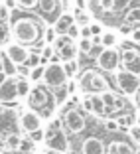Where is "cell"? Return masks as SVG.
I'll return each instance as SVG.
<instances>
[{
    "mask_svg": "<svg viewBox=\"0 0 140 154\" xmlns=\"http://www.w3.org/2000/svg\"><path fill=\"white\" fill-rule=\"evenodd\" d=\"M59 127H61V121H53V122L50 125V128H47V136L55 134V132L59 131Z\"/></svg>",
    "mask_w": 140,
    "mask_h": 154,
    "instance_id": "8d00e7d4",
    "label": "cell"
},
{
    "mask_svg": "<svg viewBox=\"0 0 140 154\" xmlns=\"http://www.w3.org/2000/svg\"><path fill=\"white\" fill-rule=\"evenodd\" d=\"M41 79L45 81V87L55 89V87L65 85V81H67V73H65V69H63L61 63H50V65H45L44 77H41Z\"/></svg>",
    "mask_w": 140,
    "mask_h": 154,
    "instance_id": "3957f363",
    "label": "cell"
},
{
    "mask_svg": "<svg viewBox=\"0 0 140 154\" xmlns=\"http://www.w3.org/2000/svg\"><path fill=\"white\" fill-rule=\"evenodd\" d=\"M4 6L8 10H14V8H16V0H4Z\"/></svg>",
    "mask_w": 140,
    "mask_h": 154,
    "instance_id": "b9f144b4",
    "label": "cell"
},
{
    "mask_svg": "<svg viewBox=\"0 0 140 154\" xmlns=\"http://www.w3.org/2000/svg\"><path fill=\"white\" fill-rule=\"evenodd\" d=\"M16 91H18V95L22 97V95H28V93H30V83L28 81H16Z\"/></svg>",
    "mask_w": 140,
    "mask_h": 154,
    "instance_id": "d4e9b609",
    "label": "cell"
},
{
    "mask_svg": "<svg viewBox=\"0 0 140 154\" xmlns=\"http://www.w3.org/2000/svg\"><path fill=\"white\" fill-rule=\"evenodd\" d=\"M99 67L103 71H114L118 65V54L113 50V48H103V51L99 54V57L95 59Z\"/></svg>",
    "mask_w": 140,
    "mask_h": 154,
    "instance_id": "ba28073f",
    "label": "cell"
},
{
    "mask_svg": "<svg viewBox=\"0 0 140 154\" xmlns=\"http://www.w3.org/2000/svg\"><path fill=\"white\" fill-rule=\"evenodd\" d=\"M89 99H91V105H93V111H105V105L99 95H91Z\"/></svg>",
    "mask_w": 140,
    "mask_h": 154,
    "instance_id": "484cf974",
    "label": "cell"
},
{
    "mask_svg": "<svg viewBox=\"0 0 140 154\" xmlns=\"http://www.w3.org/2000/svg\"><path fill=\"white\" fill-rule=\"evenodd\" d=\"M55 50L59 51V57L63 61H69V59L75 57V45H73V40L67 36H59L55 38Z\"/></svg>",
    "mask_w": 140,
    "mask_h": 154,
    "instance_id": "9c48e42d",
    "label": "cell"
},
{
    "mask_svg": "<svg viewBox=\"0 0 140 154\" xmlns=\"http://www.w3.org/2000/svg\"><path fill=\"white\" fill-rule=\"evenodd\" d=\"M8 38H10V32L6 28V24H0V44H6Z\"/></svg>",
    "mask_w": 140,
    "mask_h": 154,
    "instance_id": "4dcf8cb0",
    "label": "cell"
},
{
    "mask_svg": "<svg viewBox=\"0 0 140 154\" xmlns=\"http://www.w3.org/2000/svg\"><path fill=\"white\" fill-rule=\"evenodd\" d=\"M0 71L4 73L6 77H14L16 73H18V65H16V63H12V61H10V59L6 57V59H2V65H0Z\"/></svg>",
    "mask_w": 140,
    "mask_h": 154,
    "instance_id": "ac0fdd59",
    "label": "cell"
},
{
    "mask_svg": "<svg viewBox=\"0 0 140 154\" xmlns=\"http://www.w3.org/2000/svg\"><path fill=\"white\" fill-rule=\"evenodd\" d=\"M81 154H105V144L97 136H89L81 144Z\"/></svg>",
    "mask_w": 140,
    "mask_h": 154,
    "instance_id": "5bb4252c",
    "label": "cell"
},
{
    "mask_svg": "<svg viewBox=\"0 0 140 154\" xmlns=\"http://www.w3.org/2000/svg\"><path fill=\"white\" fill-rule=\"evenodd\" d=\"M114 146H117V152L114 154H134L132 146L128 144V142H124V140H114Z\"/></svg>",
    "mask_w": 140,
    "mask_h": 154,
    "instance_id": "ffe728a7",
    "label": "cell"
},
{
    "mask_svg": "<svg viewBox=\"0 0 140 154\" xmlns=\"http://www.w3.org/2000/svg\"><path fill=\"white\" fill-rule=\"evenodd\" d=\"M83 91H89V93H105V91L111 89L107 77L103 73L95 71V69H87L81 75V81H79Z\"/></svg>",
    "mask_w": 140,
    "mask_h": 154,
    "instance_id": "7a4b0ae2",
    "label": "cell"
},
{
    "mask_svg": "<svg viewBox=\"0 0 140 154\" xmlns=\"http://www.w3.org/2000/svg\"><path fill=\"white\" fill-rule=\"evenodd\" d=\"M83 107H85V111H93V105H91V99H85V101H83Z\"/></svg>",
    "mask_w": 140,
    "mask_h": 154,
    "instance_id": "f6af8a7d",
    "label": "cell"
},
{
    "mask_svg": "<svg viewBox=\"0 0 140 154\" xmlns=\"http://www.w3.org/2000/svg\"><path fill=\"white\" fill-rule=\"evenodd\" d=\"M138 30H140V28H138Z\"/></svg>",
    "mask_w": 140,
    "mask_h": 154,
    "instance_id": "11a10c76",
    "label": "cell"
},
{
    "mask_svg": "<svg viewBox=\"0 0 140 154\" xmlns=\"http://www.w3.org/2000/svg\"><path fill=\"white\" fill-rule=\"evenodd\" d=\"M20 127H22V131H26L28 134L34 132L36 128H41L40 115H38L36 111H26V113H22V117H20Z\"/></svg>",
    "mask_w": 140,
    "mask_h": 154,
    "instance_id": "30bf717a",
    "label": "cell"
},
{
    "mask_svg": "<svg viewBox=\"0 0 140 154\" xmlns=\"http://www.w3.org/2000/svg\"><path fill=\"white\" fill-rule=\"evenodd\" d=\"M136 101H138V107H140V87L136 89Z\"/></svg>",
    "mask_w": 140,
    "mask_h": 154,
    "instance_id": "c3c4849f",
    "label": "cell"
},
{
    "mask_svg": "<svg viewBox=\"0 0 140 154\" xmlns=\"http://www.w3.org/2000/svg\"><path fill=\"white\" fill-rule=\"evenodd\" d=\"M44 136H45V132L41 131V128H36L34 132H30V140L36 144V142H40V140H44Z\"/></svg>",
    "mask_w": 140,
    "mask_h": 154,
    "instance_id": "f1b7e54d",
    "label": "cell"
},
{
    "mask_svg": "<svg viewBox=\"0 0 140 154\" xmlns=\"http://www.w3.org/2000/svg\"><path fill=\"white\" fill-rule=\"evenodd\" d=\"M0 115H4V109H2V107H0Z\"/></svg>",
    "mask_w": 140,
    "mask_h": 154,
    "instance_id": "816d5d0a",
    "label": "cell"
},
{
    "mask_svg": "<svg viewBox=\"0 0 140 154\" xmlns=\"http://www.w3.org/2000/svg\"><path fill=\"white\" fill-rule=\"evenodd\" d=\"M38 8H40V14L44 16V20L50 24H53L57 16L61 14L59 0H38Z\"/></svg>",
    "mask_w": 140,
    "mask_h": 154,
    "instance_id": "52a82bcc",
    "label": "cell"
},
{
    "mask_svg": "<svg viewBox=\"0 0 140 154\" xmlns=\"http://www.w3.org/2000/svg\"><path fill=\"white\" fill-rule=\"evenodd\" d=\"M16 4H20L22 8L30 10V8H34V6L38 4V0H16Z\"/></svg>",
    "mask_w": 140,
    "mask_h": 154,
    "instance_id": "836d02e7",
    "label": "cell"
},
{
    "mask_svg": "<svg viewBox=\"0 0 140 154\" xmlns=\"http://www.w3.org/2000/svg\"><path fill=\"white\" fill-rule=\"evenodd\" d=\"M75 2H77V8H79V10H83L85 4H87V0H75Z\"/></svg>",
    "mask_w": 140,
    "mask_h": 154,
    "instance_id": "bcb514c9",
    "label": "cell"
},
{
    "mask_svg": "<svg viewBox=\"0 0 140 154\" xmlns=\"http://www.w3.org/2000/svg\"><path fill=\"white\" fill-rule=\"evenodd\" d=\"M91 45H93V42H91V40H81V44H79V50H81V54H83V55L89 54Z\"/></svg>",
    "mask_w": 140,
    "mask_h": 154,
    "instance_id": "d6a6232c",
    "label": "cell"
},
{
    "mask_svg": "<svg viewBox=\"0 0 140 154\" xmlns=\"http://www.w3.org/2000/svg\"><path fill=\"white\" fill-rule=\"evenodd\" d=\"M44 38H45V42H47V44H51V42H55V38H57V34H55V30H45Z\"/></svg>",
    "mask_w": 140,
    "mask_h": 154,
    "instance_id": "74e56055",
    "label": "cell"
},
{
    "mask_svg": "<svg viewBox=\"0 0 140 154\" xmlns=\"http://www.w3.org/2000/svg\"><path fill=\"white\" fill-rule=\"evenodd\" d=\"M8 18H10V10L2 4V6H0V24H6V22H8Z\"/></svg>",
    "mask_w": 140,
    "mask_h": 154,
    "instance_id": "1f68e13d",
    "label": "cell"
},
{
    "mask_svg": "<svg viewBox=\"0 0 140 154\" xmlns=\"http://www.w3.org/2000/svg\"><path fill=\"white\" fill-rule=\"evenodd\" d=\"M101 51H103V45H101V44H93L87 55H89L91 59H97V57H99V54H101Z\"/></svg>",
    "mask_w": 140,
    "mask_h": 154,
    "instance_id": "83f0119b",
    "label": "cell"
},
{
    "mask_svg": "<svg viewBox=\"0 0 140 154\" xmlns=\"http://www.w3.org/2000/svg\"><path fill=\"white\" fill-rule=\"evenodd\" d=\"M4 79H6V75H4V73H2V71H0V83L4 81Z\"/></svg>",
    "mask_w": 140,
    "mask_h": 154,
    "instance_id": "681fc988",
    "label": "cell"
},
{
    "mask_svg": "<svg viewBox=\"0 0 140 154\" xmlns=\"http://www.w3.org/2000/svg\"><path fill=\"white\" fill-rule=\"evenodd\" d=\"M132 42H140V30H132Z\"/></svg>",
    "mask_w": 140,
    "mask_h": 154,
    "instance_id": "ee69618b",
    "label": "cell"
},
{
    "mask_svg": "<svg viewBox=\"0 0 140 154\" xmlns=\"http://www.w3.org/2000/svg\"><path fill=\"white\" fill-rule=\"evenodd\" d=\"M22 136L16 134V132H8V134L4 136V148L8 150H20V146H22Z\"/></svg>",
    "mask_w": 140,
    "mask_h": 154,
    "instance_id": "e0dca14e",
    "label": "cell"
},
{
    "mask_svg": "<svg viewBox=\"0 0 140 154\" xmlns=\"http://www.w3.org/2000/svg\"><path fill=\"white\" fill-rule=\"evenodd\" d=\"M138 121H140V119H138ZM138 127H140V125H138Z\"/></svg>",
    "mask_w": 140,
    "mask_h": 154,
    "instance_id": "db71d44e",
    "label": "cell"
},
{
    "mask_svg": "<svg viewBox=\"0 0 140 154\" xmlns=\"http://www.w3.org/2000/svg\"><path fill=\"white\" fill-rule=\"evenodd\" d=\"M0 154H2V152H0Z\"/></svg>",
    "mask_w": 140,
    "mask_h": 154,
    "instance_id": "9f6ffc18",
    "label": "cell"
},
{
    "mask_svg": "<svg viewBox=\"0 0 140 154\" xmlns=\"http://www.w3.org/2000/svg\"><path fill=\"white\" fill-rule=\"evenodd\" d=\"M18 97V91H16V81L12 77H6L4 81L0 83V103H10Z\"/></svg>",
    "mask_w": 140,
    "mask_h": 154,
    "instance_id": "4fadbf2b",
    "label": "cell"
},
{
    "mask_svg": "<svg viewBox=\"0 0 140 154\" xmlns=\"http://www.w3.org/2000/svg\"><path fill=\"white\" fill-rule=\"evenodd\" d=\"M134 154H140V152H134Z\"/></svg>",
    "mask_w": 140,
    "mask_h": 154,
    "instance_id": "f5cc1de1",
    "label": "cell"
},
{
    "mask_svg": "<svg viewBox=\"0 0 140 154\" xmlns=\"http://www.w3.org/2000/svg\"><path fill=\"white\" fill-rule=\"evenodd\" d=\"M10 18H12V36L16 38V42L20 45L36 44V42L41 40V36H44L41 22L38 18H34L32 14L12 10Z\"/></svg>",
    "mask_w": 140,
    "mask_h": 154,
    "instance_id": "6da1fadb",
    "label": "cell"
},
{
    "mask_svg": "<svg viewBox=\"0 0 140 154\" xmlns=\"http://www.w3.org/2000/svg\"><path fill=\"white\" fill-rule=\"evenodd\" d=\"M53 24H55V34H65L67 28L71 26V24H75V18H73V14L63 12V14L57 16V20H55Z\"/></svg>",
    "mask_w": 140,
    "mask_h": 154,
    "instance_id": "2e32d148",
    "label": "cell"
},
{
    "mask_svg": "<svg viewBox=\"0 0 140 154\" xmlns=\"http://www.w3.org/2000/svg\"><path fill=\"white\" fill-rule=\"evenodd\" d=\"M122 65H124L126 71H130V73H134V75L140 77V54H136L130 61H126V63H122Z\"/></svg>",
    "mask_w": 140,
    "mask_h": 154,
    "instance_id": "d6986e66",
    "label": "cell"
},
{
    "mask_svg": "<svg viewBox=\"0 0 140 154\" xmlns=\"http://www.w3.org/2000/svg\"><path fill=\"white\" fill-rule=\"evenodd\" d=\"M28 50L24 48V45H20V44H12V45H8L6 48V57L12 61V63H16V65H24L26 63V59H28Z\"/></svg>",
    "mask_w": 140,
    "mask_h": 154,
    "instance_id": "7c38bea8",
    "label": "cell"
},
{
    "mask_svg": "<svg viewBox=\"0 0 140 154\" xmlns=\"http://www.w3.org/2000/svg\"><path fill=\"white\" fill-rule=\"evenodd\" d=\"M114 42H117V38H114L113 32L103 34V38H101V45H103V48H111V45H114Z\"/></svg>",
    "mask_w": 140,
    "mask_h": 154,
    "instance_id": "603a6c76",
    "label": "cell"
},
{
    "mask_svg": "<svg viewBox=\"0 0 140 154\" xmlns=\"http://www.w3.org/2000/svg\"><path fill=\"white\" fill-rule=\"evenodd\" d=\"M65 34H67V38H71V40H73V38H77V36H79V26H77V24H71V26L67 28V32H65Z\"/></svg>",
    "mask_w": 140,
    "mask_h": 154,
    "instance_id": "e575fe53",
    "label": "cell"
},
{
    "mask_svg": "<svg viewBox=\"0 0 140 154\" xmlns=\"http://www.w3.org/2000/svg\"><path fill=\"white\" fill-rule=\"evenodd\" d=\"M117 87L122 91V93L132 95V93H136V89L140 87V77L134 75V73H130V71H126V69H122V71L117 73Z\"/></svg>",
    "mask_w": 140,
    "mask_h": 154,
    "instance_id": "8992f818",
    "label": "cell"
},
{
    "mask_svg": "<svg viewBox=\"0 0 140 154\" xmlns=\"http://www.w3.org/2000/svg\"><path fill=\"white\" fill-rule=\"evenodd\" d=\"M99 97H101V101H103V105H105V107H108V109L114 107V103H117V97H114L111 91H105V93H101Z\"/></svg>",
    "mask_w": 140,
    "mask_h": 154,
    "instance_id": "44dd1931",
    "label": "cell"
},
{
    "mask_svg": "<svg viewBox=\"0 0 140 154\" xmlns=\"http://www.w3.org/2000/svg\"><path fill=\"white\" fill-rule=\"evenodd\" d=\"M18 73H24V75H28V73H30V67H28L26 63H24V65H18Z\"/></svg>",
    "mask_w": 140,
    "mask_h": 154,
    "instance_id": "7bdbcfd3",
    "label": "cell"
},
{
    "mask_svg": "<svg viewBox=\"0 0 140 154\" xmlns=\"http://www.w3.org/2000/svg\"><path fill=\"white\" fill-rule=\"evenodd\" d=\"M28 105L32 109L40 111L44 107H53V95L50 93V87H34L30 93H28Z\"/></svg>",
    "mask_w": 140,
    "mask_h": 154,
    "instance_id": "277c9868",
    "label": "cell"
},
{
    "mask_svg": "<svg viewBox=\"0 0 140 154\" xmlns=\"http://www.w3.org/2000/svg\"><path fill=\"white\" fill-rule=\"evenodd\" d=\"M55 89H57V91H55V103L61 105V103H63V99L67 97V87L61 85V87H55Z\"/></svg>",
    "mask_w": 140,
    "mask_h": 154,
    "instance_id": "cb8c5ba5",
    "label": "cell"
},
{
    "mask_svg": "<svg viewBox=\"0 0 140 154\" xmlns=\"http://www.w3.org/2000/svg\"><path fill=\"white\" fill-rule=\"evenodd\" d=\"M130 136H132V138H134V140H136V142L140 144V127H138V125L130 128Z\"/></svg>",
    "mask_w": 140,
    "mask_h": 154,
    "instance_id": "f35d334b",
    "label": "cell"
},
{
    "mask_svg": "<svg viewBox=\"0 0 140 154\" xmlns=\"http://www.w3.org/2000/svg\"><path fill=\"white\" fill-rule=\"evenodd\" d=\"M51 55H53V45H44V50H41V59H40V61H47Z\"/></svg>",
    "mask_w": 140,
    "mask_h": 154,
    "instance_id": "f546056e",
    "label": "cell"
},
{
    "mask_svg": "<svg viewBox=\"0 0 140 154\" xmlns=\"http://www.w3.org/2000/svg\"><path fill=\"white\" fill-rule=\"evenodd\" d=\"M77 20H79V24H81V26H85V24H89V16H87V14H81V12H77Z\"/></svg>",
    "mask_w": 140,
    "mask_h": 154,
    "instance_id": "60d3db41",
    "label": "cell"
},
{
    "mask_svg": "<svg viewBox=\"0 0 140 154\" xmlns=\"http://www.w3.org/2000/svg\"><path fill=\"white\" fill-rule=\"evenodd\" d=\"M47 154H61V152H53V150H51V152H47Z\"/></svg>",
    "mask_w": 140,
    "mask_h": 154,
    "instance_id": "f907efd6",
    "label": "cell"
},
{
    "mask_svg": "<svg viewBox=\"0 0 140 154\" xmlns=\"http://www.w3.org/2000/svg\"><path fill=\"white\" fill-rule=\"evenodd\" d=\"M79 34H81V40H91V36H93L89 28H81V30H79Z\"/></svg>",
    "mask_w": 140,
    "mask_h": 154,
    "instance_id": "ab89813d",
    "label": "cell"
},
{
    "mask_svg": "<svg viewBox=\"0 0 140 154\" xmlns=\"http://www.w3.org/2000/svg\"><path fill=\"white\" fill-rule=\"evenodd\" d=\"M61 127L71 134H79L81 131H85L87 121L77 109H67L63 113V119H61Z\"/></svg>",
    "mask_w": 140,
    "mask_h": 154,
    "instance_id": "5b68a950",
    "label": "cell"
},
{
    "mask_svg": "<svg viewBox=\"0 0 140 154\" xmlns=\"http://www.w3.org/2000/svg\"><path fill=\"white\" fill-rule=\"evenodd\" d=\"M45 144H47V148H50V150H53V152H61V154L67 152V148H69L67 136H65L61 131H57L55 134L47 136V138H45Z\"/></svg>",
    "mask_w": 140,
    "mask_h": 154,
    "instance_id": "8fae6325",
    "label": "cell"
},
{
    "mask_svg": "<svg viewBox=\"0 0 140 154\" xmlns=\"http://www.w3.org/2000/svg\"><path fill=\"white\" fill-rule=\"evenodd\" d=\"M89 30H91V34H99V30H101V28H99V24H93V26H91Z\"/></svg>",
    "mask_w": 140,
    "mask_h": 154,
    "instance_id": "7dc6e473",
    "label": "cell"
},
{
    "mask_svg": "<svg viewBox=\"0 0 140 154\" xmlns=\"http://www.w3.org/2000/svg\"><path fill=\"white\" fill-rule=\"evenodd\" d=\"M51 113H53V107H44V109L38 111L40 119H47V117H51Z\"/></svg>",
    "mask_w": 140,
    "mask_h": 154,
    "instance_id": "d590c367",
    "label": "cell"
},
{
    "mask_svg": "<svg viewBox=\"0 0 140 154\" xmlns=\"http://www.w3.org/2000/svg\"><path fill=\"white\" fill-rule=\"evenodd\" d=\"M63 69H65V73H67V77H73V75H75V71H77V63L73 61V59H69V61H65Z\"/></svg>",
    "mask_w": 140,
    "mask_h": 154,
    "instance_id": "4316f807",
    "label": "cell"
},
{
    "mask_svg": "<svg viewBox=\"0 0 140 154\" xmlns=\"http://www.w3.org/2000/svg\"><path fill=\"white\" fill-rule=\"evenodd\" d=\"M122 20H124V30H122V32H128V26L132 28V26H136V24H140V6H130V8H126Z\"/></svg>",
    "mask_w": 140,
    "mask_h": 154,
    "instance_id": "9a60e30c",
    "label": "cell"
},
{
    "mask_svg": "<svg viewBox=\"0 0 140 154\" xmlns=\"http://www.w3.org/2000/svg\"><path fill=\"white\" fill-rule=\"evenodd\" d=\"M44 69H45L44 65H36V67H32V69H30L28 77H30V79H32L34 83H36V81H40L41 77H44Z\"/></svg>",
    "mask_w": 140,
    "mask_h": 154,
    "instance_id": "7402d4cb",
    "label": "cell"
}]
</instances>
